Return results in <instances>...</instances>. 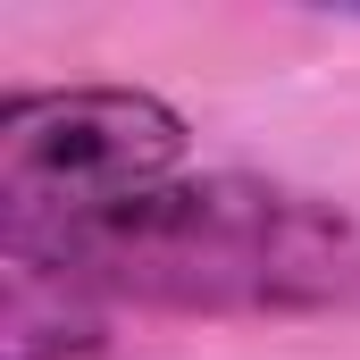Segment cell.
I'll return each mask as SVG.
<instances>
[{
    "label": "cell",
    "instance_id": "7a4b0ae2",
    "mask_svg": "<svg viewBox=\"0 0 360 360\" xmlns=\"http://www.w3.org/2000/svg\"><path fill=\"white\" fill-rule=\"evenodd\" d=\"M184 117L134 84H68V92H8L0 101V226L8 218H84L176 184Z\"/></svg>",
    "mask_w": 360,
    "mask_h": 360
},
{
    "label": "cell",
    "instance_id": "3957f363",
    "mask_svg": "<svg viewBox=\"0 0 360 360\" xmlns=\"http://www.w3.org/2000/svg\"><path fill=\"white\" fill-rule=\"evenodd\" d=\"M101 352V302H76L42 276L8 269V360H84Z\"/></svg>",
    "mask_w": 360,
    "mask_h": 360
},
{
    "label": "cell",
    "instance_id": "6da1fadb",
    "mask_svg": "<svg viewBox=\"0 0 360 360\" xmlns=\"http://www.w3.org/2000/svg\"><path fill=\"white\" fill-rule=\"evenodd\" d=\"M0 252L76 302L201 319L360 310V218L269 176H176L84 218H8Z\"/></svg>",
    "mask_w": 360,
    "mask_h": 360
}]
</instances>
